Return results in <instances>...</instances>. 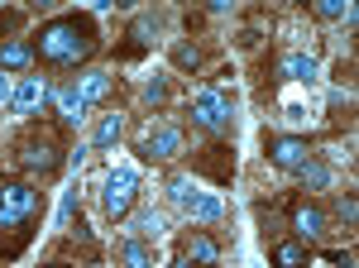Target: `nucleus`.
<instances>
[{
  "label": "nucleus",
  "mask_w": 359,
  "mask_h": 268,
  "mask_svg": "<svg viewBox=\"0 0 359 268\" xmlns=\"http://www.w3.org/2000/svg\"><path fill=\"white\" fill-rule=\"evenodd\" d=\"M91 48H96V25L86 15L48 20V25L39 29V39H34V53L43 58V62H53V67H77V62L91 58Z\"/></svg>",
  "instance_id": "obj_1"
},
{
  "label": "nucleus",
  "mask_w": 359,
  "mask_h": 268,
  "mask_svg": "<svg viewBox=\"0 0 359 268\" xmlns=\"http://www.w3.org/2000/svg\"><path fill=\"white\" fill-rule=\"evenodd\" d=\"M34 211H39V192L29 182H0V230L34 220Z\"/></svg>",
  "instance_id": "obj_2"
},
{
  "label": "nucleus",
  "mask_w": 359,
  "mask_h": 268,
  "mask_svg": "<svg viewBox=\"0 0 359 268\" xmlns=\"http://www.w3.org/2000/svg\"><path fill=\"white\" fill-rule=\"evenodd\" d=\"M135 196H139V173H135V168H115L111 177H106V192H101L106 211H111L115 220H125L130 206H135Z\"/></svg>",
  "instance_id": "obj_3"
},
{
  "label": "nucleus",
  "mask_w": 359,
  "mask_h": 268,
  "mask_svg": "<svg viewBox=\"0 0 359 268\" xmlns=\"http://www.w3.org/2000/svg\"><path fill=\"white\" fill-rule=\"evenodd\" d=\"M264 154H269V163L273 168H287V173H297L311 154H306V139H297V134H269L264 139Z\"/></svg>",
  "instance_id": "obj_4"
},
{
  "label": "nucleus",
  "mask_w": 359,
  "mask_h": 268,
  "mask_svg": "<svg viewBox=\"0 0 359 268\" xmlns=\"http://www.w3.org/2000/svg\"><path fill=\"white\" fill-rule=\"evenodd\" d=\"M192 120L201 125V130L230 125V96H225V91H201V96L192 101Z\"/></svg>",
  "instance_id": "obj_5"
},
{
  "label": "nucleus",
  "mask_w": 359,
  "mask_h": 268,
  "mask_svg": "<svg viewBox=\"0 0 359 268\" xmlns=\"http://www.w3.org/2000/svg\"><path fill=\"white\" fill-rule=\"evenodd\" d=\"M139 154L149 163H168L182 154V130H172V125H163V130H149L144 134V144H139Z\"/></svg>",
  "instance_id": "obj_6"
},
{
  "label": "nucleus",
  "mask_w": 359,
  "mask_h": 268,
  "mask_svg": "<svg viewBox=\"0 0 359 268\" xmlns=\"http://www.w3.org/2000/svg\"><path fill=\"white\" fill-rule=\"evenodd\" d=\"M10 106H15V115H39V110L48 106V81L43 77H25L15 91H10Z\"/></svg>",
  "instance_id": "obj_7"
},
{
  "label": "nucleus",
  "mask_w": 359,
  "mask_h": 268,
  "mask_svg": "<svg viewBox=\"0 0 359 268\" xmlns=\"http://www.w3.org/2000/svg\"><path fill=\"white\" fill-rule=\"evenodd\" d=\"M20 163L29 173H53L57 168V144L53 139H25L20 144Z\"/></svg>",
  "instance_id": "obj_8"
},
{
  "label": "nucleus",
  "mask_w": 359,
  "mask_h": 268,
  "mask_svg": "<svg viewBox=\"0 0 359 268\" xmlns=\"http://www.w3.org/2000/svg\"><path fill=\"white\" fill-rule=\"evenodd\" d=\"M201 173H211V182H230V173H235V154L225 149V144H211L201 159H196Z\"/></svg>",
  "instance_id": "obj_9"
},
{
  "label": "nucleus",
  "mask_w": 359,
  "mask_h": 268,
  "mask_svg": "<svg viewBox=\"0 0 359 268\" xmlns=\"http://www.w3.org/2000/svg\"><path fill=\"white\" fill-rule=\"evenodd\" d=\"M57 110H62V125H67V130H77V125H82L86 120V96L82 91H77V81H67V86H62V91H57Z\"/></svg>",
  "instance_id": "obj_10"
},
{
  "label": "nucleus",
  "mask_w": 359,
  "mask_h": 268,
  "mask_svg": "<svg viewBox=\"0 0 359 268\" xmlns=\"http://www.w3.org/2000/svg\"><path fill=\"white\" fill-rule=\"evenodd\" d=\"M292 230H302L306 240L326 235V211H321V206H311V201H292Z\"/></svg>",
  "instance_id": "obj_11"
},
{
  "label": "nucleus",
  "mask_w": 359,
  "mask_h": 268,
  "mask_svg": "<svg viewBox=\"0 0 359 268\" xmlns=\"http://www.w3.org/2000/svg\"><path fill=\"white\" fill-rule=\"evenodd\" d=\"M182 211H187V220H196V225H211V220H221L225 206H221V196H216V192H196Z\"/></svg>",
  "instance_id": "obj_12"
},
{
  "label": "nucleus",
  "mask_w": 359,
  "mask_h": 268,
  "mask_svg": "<svg viewBox=\"0 0 359 268\" xmlns=\"http://www.w3.org/2000/svg\"><path fill=\"white\" fill-rule=\"evenodd\" d=\"M34 62V43L25 39H10V43H0V72H20Z\"/></svg>",
  "instance_id": "obj_13"
},
{
  "label": "nucleus",
  "mask_w": 359,
  "mask_h": 268,
  "mask_svg": "<svg viewBox=\"0 0 359 268\" xmlns=\"http://www.w3.org/2000/svg\"><path fill=\"white\" fill-rule=\"evenodd\" d=\"M269 259H273V268H306V244L302 240H278L269 249Z\"/></svg>",
  "instance_id": "obj_14"
},
{
  "label": "nucleus",
  "mask_w": 359,
  "mask_h": 268,
  "mask_svg": "<svg viewBox=\"0 0 359 268\" xmlns=\"http://www.w3.org/2000/svg\"><path fill=\"white\" fill-rule=\"evenodd\" d=\"M182 254H187L192 264H201V268H211L216 259H221L216 240H211V235H201V230H192V235H187V249H182Z\"/></svg>",
  "instance_id": "obj_15"
},
{
  "label": "nucleus",
  "mask_w": 359,
  "mask_h": 268,
  "mask_svg": "<svg viewBox=\"0 0 359 268\" xmlns=\"http://www.w3.org/2000/svg\"><path fill=\"white\" fill-rule=\"evenodd\" d=\"M77 91L86 96V106H91V101H106V96H111V72H101V67L82 72V77H77Z\"/></svg>",
  "instance_id": "obj_16"
},
{
  "label": "nucleus",
  "mask_w": 359,
  "mask_h": 268,
  "mask_svg": "<svg viewBox=\"0 0 359 268\" xmlns=\"http://www.w3.org/2000/svg\"><path fill=\"white\" fill-rule=\"evenodd\" d=\"M297 182H302V192H321V187H331V168L321 159H306L302 168H297Z\"/></svg>",
  "instance_id": "obj_17"
},
{
  "label": "nucleus",
  "mask_w": 359,
  "mask_h": 268,
  "mask_svg": "<svg viewBox=\"0 0 359 268\" xmlns=\"http://www.w3.org/2000/svg\"><path fill=\"white\" fill-rule=\"evenodd\" d=\"M283 72H287L292 81H306V86H311V81H316V72H321V62H316L311 53H292L287 62H283Z\"/></svg>",
  "instance_id": "obj_18"
},
{
  "label": "nucleus",
  "mask_w": 359,
  "mask_h": 268,
  "mask_svg": "<svg viewBox=\"0 0 359 268\" xmlns=\"http://www.w3.org/2000/svg\"><path fill=\"white\" fill-rule=\"evenodd\" d=\"M130 225H135L139 240H158V235L168 230V220H163L158 211H135V220H130Z\"/></svg>",
  "instance_id": "obj_19"
},
{
  "label": "nucleus",
  "mask_w": 359,
  "mask_h": 268,
  "mask_svg": "<svg viewBox=\"0 0 359 268\" xmlns=\"http://www.w3.org/2000/svg\"><path fill=\"white\" fill-rule=\"evenodd\" d=\"M120 134H125V120H120V115H106V120L96 125V134H91V144H96V149H111Z\"/></svg>",
  "instance_id": "obj_20"
},
{
  "label": "nucleus",
  "mask_w": 359,
  "mask_h": 268,
  "mask_svg": "<svg viewBox=\"0 0 359 268\" xmlns=\"http://www.w3.org/2000/svg\"><path fill=\"white\" fill-rule=\"evenodd\" d=\"M120 268H149V244L144 240H125V249H120Z\"/></svg>",
  "instance_id": "obj_21"
},
{
  "label": "nucleus",
  "mask_w": 359,
  "mask_h": 268,
  "mask_svg": "<svg viewBox=\"0 0 359 268\" xmlns=\"http://www.w3.org/2000/svg\"><path fill=\"white\" fill-rule=\"evenodd\" d=\"M192 196H196V192H192V177H187V173H172V177H168V201L187 206Z\"/></svg>",
  "instance_id": "obj_22"
},
{
  "label": "nucleus",
  "mask_w": 359,
  "mask_h": 268,
  "mask_svg": "<svg viewBox=\"0 0 359 268\" xmlns=\"http://www.w3.org/2000/svg\"><path fill=\"white\" fill-rule=\"evenodd\" d=\"M316 15H321V20H350L355 10H350L345 0H321V5H316Z\"/></svg>",
  "instance_id": "obj_23"
},
{
  "label": "nucleus",
  "mask_w": 359,
  "mask_h": 268,
  "mask_svg": "<svg viewBox=\"0 0 359 268\" xmlns=\"http://www.w3.org/2000/svg\"><path fill=\"white\" fill-rule=\"evenodd\" d=\"M306 268H350V254H326V259H306Z\"/></svg>",
  "instance_id": "obj_24"
},
{
  "label": "nucleus",
  "mask_w": 359,
  "mask_h": 268,
  "mask_svg": "<svg viewBox=\"0 0 359 268\" xmlns=\"http://www.w3.org/2000/svg\"><path fill=\"white\" fill-rule=\"evenodd\" d=\"M172 62H177V67H196V48L177 43V48H172Z\"/></svg>",
  "instance_id": "obj_25"
},
{
  "label": "nucleus",
  "mask_w": 359,
  "mask_h": 268,
  "mask_svg": "<svg viewBox=\"0 0 359 268\" xmlns=\"http://www.w3.org/2000/svg\"><path fill=\"white\" fill-rule=\"evenodd\" d=\"M72 211H77V192H67V201H62V211H57V225H72Z\"/></svg>",
  "instance_id": "obj_26"
},
{
  "label": "nucleus",
  "mask_w": 359,
  "mask_h": 268,
  "mask_svg": "<svg viewBox=\"0 0 359 268\" xmlns=\"http://www.w3.org/2000/svg\"><path fill=\"white\" fill-rule=\"evenodd\" d=\"M144 91H149V101H168V81H163V77H154Z\"/></svg>",
  "instance_id": "obj_27"
},
{
  "label": "nucleus",
  "mask_w": 359,
  "mask_h": 268,
  "mask_svg": "<svg viewBox=\"0 0 359 268\" xmlns=\"http://www.w3.org/2000/svg\"><path fill=\"white\" fill-rule=\"evenodd\" d=\"M20 20H25V10H5V15H0V29H15Z\"/></svg>",
  "instance_id": "obj_28"
},
{
  "label": "nucleus",
  "mask_w": 359,
  "mask_h": 268,
  "mask_svg": "<svg viewBox=\"0 0 359 268\" xmlns=\"http://www.w3.org/2000/svg\"><path fill=\"white\" fill-rule=\"evenodd\" d=\"M10 91H15V86H10V77L0 72V101H10Z\"/></svg>",
  "instance_id": "obj_29"
},
{
  "label": "nucleus",
  "mask_w": 359,
  "mask_h": 268,
  "mask_svg": "<svg viewBox=\"0 0 359 268\" xmlns=\"http://www.w3.org/2000/svg\"><path fill=\"white\" fill-rule=\"evenodd\" d=\"M172 268H192V259H187V254H177V259H172Z\"/></svg>",
  "instance_id": "obj_30"
},
{
  "label": "nucleus",
  "mask_w": 359,
  "mask_h": 268,
  "mask_svg": "<svg viewBox=\"0 0 359 268\" xmlns=\"http://www.w3.org/2000/svg\"><path fill=\"white\" fill-rule=\"evenodd\" d=\"M43 268H62V264H43Z\"/></svg>",
  "instance_id": "obj_31"
}]
</instances>
